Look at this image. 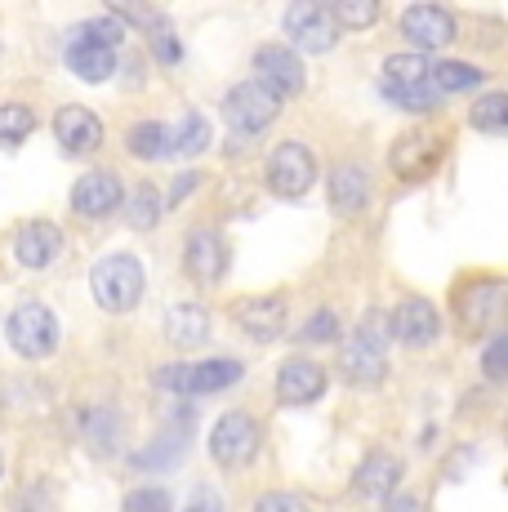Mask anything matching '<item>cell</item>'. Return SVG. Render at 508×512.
Wrapping results in <instances>:
<instances>
[{
    "instance_id": "cell-1",
    "label": "cell",
    "mask_w": 508,
    "mask_h": 512,
    "mask_svg": "<svg viewBox=\"0 0 508 512\" xmlns=\"http://www.w3.org/2000/svg\"><path fill=\"white\" fill-rule=\"evenodd\" d=\"M143 285H148V277H143V263L134 254H107L90 272L94 303L103 312H130L143 299Z\"/></svg>"
},
{
    "instance_id": "cell-2",
    "label": "cell",
    "mask_w": 508,
    "mask_h": 512,
    "mask_svg": "<svg viewBox=\"0 0 508 512\" xmlns=\"http://www.w3.org/2000/svg\"><path fill=\"white\" fill-rule=\"evenodd\" d=\"M5 334H9V348H14L23 361H45L58 348V317L45 308V303L27 299L9 312Z\"/></svg>"
},
{
    "instance_id": "cell-3",
    "label": "cell",
    "mask_w": 508,
    "mask_h": 512,
    "mask_svg": "<svg viewBox=\"0 0 508 512\" xmlns=\"http://www.w3.org/2000/svg\"><path fill=\"white\" fill-rule=\"evenodd\" d=\"M259 419L246 410H228L219 415V423L210 428V455L219 468H246L259 455Z\"/></svg>"
},
{
    "instance_id": "cell-4",
    "label": "cell",
    "mask_w": 508,
    "mask_h": 512,
    "mask_svg": "<svg viewBox=\"0 0 508 512\" xmlns=\"http://www.w3.org/2000/svg\"><path fill=\"white\" fill-rule=\"evenodd\" d=\"M156 388L179 392V397H210L241 379V361H197V366H165L152 374Z\"/></svg>"
},
{
    "instance_id": "cell-5",
    "label": "cell",
    "mask_w": 508,
    "mask_h": 512,
    "mask_svg": "<svg viewBox=\"0 0 508 512\" xmlns=\"http://www.w3.org/2000/svg\"><path fill=\"white\" fill-rule=\"evenodd\" d=\"M268 192L281 196V201H299V196L308 192L312 183H317V161H312V152L304 143H281L277 152L268 156Z\"/></svg>"
},
{
    "instance_id": "cell-6",
    "label": "cell",
    "mask_w": 508,
    "mask_h": 512,
    "mask_svg": "<svg viewBox=\"0 0 508 512\" xmlns=\"http://www.w3.org/2000/svg\"><path fill=\"white\" fill-rule=\"evenodd\" d=\"M384 370H388L384 334H379V326H366V321H361V330L339 348V374H344L353 388H375V383L384 379Z\"/></svg>"
},
{
    "instance_id": "cell-7",
    "label": "cell",
    "mask_w": 508,
    "mask_h": 512,
    "mask_svg": "<svg viewBox=\"0 0 508 512\" xmlns=\"http://www.w3.org/2000/svg\"><path fill=\"white\" fill-rule=\"evenodd\" d=\"M446 156V139L437 130H410L402 139L393 143V152H388V165H393V174L402 183H424L428 174L442 165Z\"/></svg>"
},
{
    "instance_id": "cell-8",
    "label": "cell",
    "mask_w": 508,
    "mask_h": 512,
    "mask_svg": "<svg viewBox=\"0 0 508 512\" xmlns=\"http://www.w3.org/2000/svg\"><path fill=\"white\" fill-rule=\"evenodd\" d=\"M277 116H281V103H277V98H272L268 90H263V85H254V81L232 85L228 98H223V121H228L237 134H259V130H268Z\"/></svg>"
},
{
    "instance_id": "cell-9",
    "label": "cell",
    "mask_w": 508,
    "mask_h": 512,
    "mask_svg": "<svg viewBox=\"0 0 508 512\" xmlns=\"http://www.w3.org/2000/svg\"><path fill=\"white\" fill-rule=\"evenodd\" d=\"M455 312L464 321L468 334H486L495 330L504 312V281L500 277H477V281H464L455 290Z\"/></svg>"
},
{
    "instance_id": "cell-10",
    "label": "cell",
    "mask_w": 508,
    "mask_h": 512,
    "mask_svg": "<svg viewBox=\"0 0 508 512\" xmlns=\"http://www.w3.org/2000/svg\"><path fill=\"white\" fill-rule=\"evenodd\" d=\"M304 63H299V54L290 45H263L259 54H254V85H263L272 98H295L304 94Z\"/></svg>"
},
{
    "instance_id": "cell-11",
    "label": "cell",
    "mask_w": 508,
    "mask_h": 512,
    "mask_svg": "<svg viewBox=\"0 0 508 512\" xmlns=\"http://www.w3.org/2000/svg\"><path fill=\"white\" fill-rule=\"evenodd\" d=\"M232 321H237V330L246 334L254 343H272L286 334V299H277V294H246V299L232 303Z\"/></svg>"
},
{
    "instance_id": "cell-12",
    "label": "cell",
    "mask_w": 508,
    "mask_h": 512,
    "mask_svg": "<svg viewBox=\"0 0 508 512\" xmlns=\"http://www.w3.org/2000/svg\"><path fill=\"white\" fill-rule=\"evenodd\" d=\"M228 263H232V254H228V241H223L219 232L197 228L188 241H183V268H188V277L197 285H205V290L228 277Z\"/></svg>"
},
{
    "instance_id": "cell-13",
    "label": "cell",
    "mask_w": 508,
    "mask_h": 512,
    "mask_svg": "<svg viewBox=\"0 0 508 512\" xmlns=\"http://www.w3.org/2000/svg\"><path fill=\"white\" fill-rule=\"evenodd\" d=\"M286 36H290V45L304 49V54H326V49H335V41H339V27H335V18L326 14V5L304 0V5L286 9Z\"/></svg>"
},
{
    "instance_id": "cell-14",
    "label": "cell",
    "mask_w": 508,
    "mask_h": 512,
    "mask_svg": "<svg viewBox=\"0 0 508 512\" xmlns=\"http://www.w3.org/2000/svg\"><path fill=\"white\" fill-rule=\"evenodd\" d=\"M388 334H393L397 343H406V348H428V343L442 334V317H437V308L428 299L410 294V299H402L388 312Z\"/></svg>"
},
{
    "instance_id": "cell-15",
    "label": "cell",
    "mask_w": 508,
    "mask_h": 512,
    "mask_svg": "<svg viewBox=\"0 0 508 512\" xmlns=\"http://www.w3.org/2000/svg\"><path fill=\"white\" fill-rule=\"evenodd\" d=\"M125 201V187L116 174L107 170H94V174H81L72 187V210L85 214V219H107V214H116V205Z\"/></svg>"
},
{
    "instance_id": "cell-16",
    "label": "cell",
    "mask_w": 508,
    "mask_h": 512,
    "mask_svg": "<svg viewBox=\"0 0 508 512\" xmlns=\"http://www.w3.org/2000/svg\"><path fill=\"white\" fill-rule=\"evenodd\" d=\"M326 392V370L308 357H290L277 370V401L281 406H312Z\"/></svg>"
},
{
    "instance_id": "cell-17",
    "label": "cell",
    "mask_w": 508,
    "mask_h": 512,
    "mask_svg": "<svg viewBox=\"0 0 508 512\" xmlns=\"http://www.w3.org/2000/svg\"><path fill=\"white\" fill-rule=\"evenodd\" d=\"M402 32L419 49H437L455 41V14L446 5H410L402 9Z\"/></svg>"
},
{
    "instance_id": "cell-18",
    "label": "cell",
    "mask_w": 508,
    "mask_h": 512,
    "mask_svg": "<svg viewBox=\"0 0 508 512\" xmlns=\"http://www.w3.org/2000/svg\"><path fill=\"white\" fill-rule=\"evenodd\" d=\"M54 139L76 156H90L103 147V121L90 112V107H58L54 116Z\"/></svg>"
},
{
    "instance_id": "cell-19",
    "label": "cell",
    "mask_w": 508,
    "mask_h": 512,
    "mask_svg": "<svg viewBox=\"0 0 508 512\" xmlns=\"http://www.w3.org/2000/svg\"><path fill=\"white\" fill-rule=\"evenodd\" d=\"M58 254H63V232H58V223L32 219L18 228L14 259L23 263V268H50V263H58Z\"/></svg>"
},
{
    "instance_id": "cell-20",
    "label": "cell",
    "mask_w": 508,
    "mask_h": 512,
    "mask_svg": "<svg viewBox=\"0 0 508 512\" xmlns=\"http://www.w3.org/2000/svg\"><path fill=\"white\" fill-rule=\"evenodd\" d=\"M67 67H72V76H81V81L90 85H103L107 76L116 72V49H107L99 41H90V36L76 27V36L67 41Z\"/></svg>"
},
{
    "instance_id": "cell-21",
    "label": "cell",
    "mask_w": 508,
    "mask_h": 512,
    "mask_svg": "<svg viewBox=\"0 0 508 512\" xmlns=\"http://www.w3.org/2000/svg\"><path fill=\"white\" fill-rule=\"evenodd\" d=\"M330 205H335V214H344V219H357L370 205V174L353 161L335 165V170H330Z\"/></svg>"
},
{
    "instance_id": "cell-22",
    "label": "cell",
    "mask_w": 508,
    "mask_h": 512,
    "mask_svg": "<svg viewBox=\"0 0 508 512\" xmlns=\"http://www.w3.org/2000/svg\"><path fill=\"white\" fill-rule=\"evenodd\" d=\"M397 481H402V459H393L388 450H370V455L357 464V472H353V486L361 490V495H370V499L397 495Z\"/></svg>"
},
{
    "instance_id": "cell-23",
    "label": "cell",
    "mask_w": 508,
    "mask_h": 512,
    "mask_svg": "<svg viewBox=\"0 0 508 512\" xmlns=\"http://www.w3.org/2000/svg\"><path fill=\"white\" fill-rule=\"evenodd\" d=\"M165 339L179 352H192L210 339V312L201 303H174L170 317H165Z\"/></svg>"
},
{
    "instance_id": "cell-24",
    "label": "cell",
    "mask_w": 508,
    "mask_h": 512,
    "mask_svg": "<svg viewBox=\"0 0 508 512\" xmlns=\"http://www.w3.org/2000/svg\"><path fill=\"white\" fill-rule=\"evenodd\" d=\"M125 152L134 161H161V156H170V130L161 121H139L125 134Z\"/></svg>"
},
{
    "instance_id": "cell-25",
    "label": "cell",
    "mask_w": 508,
    "mask_h": 512,
    "mask_svg": "<svg viewBox=\"0 0 508 512\" xmlns=\"http://www.w3.org/2000/svg\"><path fill=\"white\" fill-rule=\"evenodd\" d=\"M125 219H130L134 232H148L161 223V192H156L152 183H139L130 192V201H125Z\"/></svg>"
},
{
    "instance_id": "cell-26",
    "label": "cell",
    "mask_w": 508,
    "mask_h": 512,
    "mask_svg": "<svg viewBox=\"0 0 508 512\" xmlns=\"http://www.w3.org/2000/svg\"><path fill=\"white\" fill-rule=\"evenodd\" d=\"M205 147H210V121H205L201 112H183L179 130L170 134V152H179V156H201Z\"/></svg>"
},
{
    "instance_id": "cell-27",
    "label": "cell",
    "mask_w": 508,
    "mask_h": 512,
    "mask_svg": "<svg viewBox=\"0 0 508 512\" xmlns=\"http://www.w3.org/2000/svg\"><path fill=\"white\" fill-rule=\"evenodd\" d=\"M428 58L424 54H393L384 63V81L388 85H402V90H419V85H428Z\"/></svg>"
},
{
    "instance_id": "cell-28",
    "label": "cell",
    "mask_w": 508,
    "mask_h": 512,
    "mask_svg": "<svg viewBox=\"0 0 508 512\" xmlns=\"http://www.w3.org/2000/svg\"><path fill=\"white\" fill-rule=\"evenodd\" d=\"M188 437H192V428H174V432H165V437L156 441L152 450L134 455V468H174V464H179V455H183V446H188Z\"/></svg>"
},
{
    "instance_id": "cell-29",
    "label": "cell",
    "mask_w": 508,
    "mask_h": 512,
    "mask_svg": "<svg viewBox=\"0 0 508 512\" xmlns=\"http://www.w3.org/2000/svg\"><path fill=\"white\" fill-rule=\"evenodd\" d=\"M36 130V116L27 103H0V147H18Z\"/></svg>"
},
{
    "instance_id": "cell-30",
    "label": "cell",
    "mask_w": 508,
    "mask_h": 512,
    "mask_svg": "<svg viewBox=\"0 0 508 512\" xmlns=\"http://www.w3.org/2000/svg\"><path fill=\"white\" fill-rule=\"evenodd\" d=\"M477 81H482V72H477V67H468V63H437V67H428V85H433V94L437 90H446V94L473 90Z\"/></svg>"
},
{
    "instance_id": "cell-31",
    "label": "cell",
    "mask_w": 508,
    "mask_h": 512,
    "mask_svg": "<svg viewBox=\"0 0 508 512\" xmlns=\"http://www.w3.org/2000/svg\"><path fill=\"white\" fill-rule=\"evenodd\" d=\"M473 130H482V134H504L508 130V94H486V98H477L473 103Z\"/></svg>"
},
{
    "instance_id": "cell-32",
    "label": "cell",
    "mask_w": 508,
    "mask_h": 512,
    "mask_svg": "<svg viewBox=\"0 0 508 512\" xmlns=\"http://www.w3.org/2000/svg\"><path fill=\"white\" fill-rule=\"evenodd\" d=\"M326 14L335 18V27H370L379 23V0H339Z\"/></svg>"
},
{
    "instance_id": "cell-33",
    "label": "cell",
    "mask_w": 508,
    "mask_h": 512,
    "mask_svg": "<svg viewBox=\"0 0 508 512\" xmlns=\"http://www.w3.org/2000/svg\"><path fill=\"white\" fill-rule=\"evenodd\" d=\"M384 98L397 103L402 112H437V94L433 85H419V90H402V85H388L384 81Z\"/></svg>"
},
{
    "instance_id": "cell-34",
    "label": "cell",
    "mask_w": 508,
    "mask_h": 512,
    "mask_svg": "<svg viewBox=\"0 0 508 512\" xmlns=\"http://www.w3.org/2000/svg\"><path fill=\"white\" fill-rule=\"evenodd\" d=\"M81 32H85V36H90V41H99V45H107V49H116V45H121V41H125V27H121V23H116V18H112V14H103V18H90V23H85V27H81Z\"/></svg>"
},
{
    "instance_id": "cell-35",
    "label": "cell",
    "mask_w": 508,
    "mask_h": 512,
    "mask_svg": "<svg viewBox=\"0 0 508 512\" xmlns=\"http://www.w3.org/2000/svg\"><path fill=\"white\" fill-rule=\"evenodd\" d=\"M482 370H486V379H491V383L508 379V339H504V334H495V339H491V348H486V357H482Z\"/></svg>"
},
{
    "instance_id": "cell-36",
    "label": "cell",
    "mask_w": 508,
    "mask_h": 512,
    "mask_svg": "<svg viewBox=\"0 0 508 512\" xmlns=\"http://www.w3.org/2000/svg\"><path fill=\"white\" fill-rule=\"evenodd\" d=\"M335 334H339V312H335V308L312 312V321L304 326V339H308V343H330Z\"/></svg>"
},
{
    "instance_id": "cell-37",
    "label": "cell",
    "mask_w": 508,
    "mask_h": 512,
    "mask_svg": "<svg viewBox=\"0 0 508 512\" xmlns=\"http://www.w3.org/2000/svg\"><path fill=\"white\" fill-rule=\"evenodd\" d=\"M125 512H170V495L165 490H130Z\"/></svg>"
},
{
    "instance_id": "cell-38",
    "label": "cell",
    "mask_w": 508,
    "mask_h": 512,
    "mask_svg": "<svg viewBox=\"0 0 508 512\" xmlns=\"http://www.w3.org/2000/svg\"><path fill=\"white\" fill-rule=\"evenodd\" d=\"M254 512H308V504L299 495H286V490H272V495H263Z\"/></svg>"
},
{
    "instance_id": "cell-39",
    "label": "cell",
    "mask_w": 508,
    "mask_h": 512,
    "mask_svg": "<svg viewBox=\"0 0 508 512\" xmlns=\"http://www.w3.org/2000/svg\"><path fill=\"white\" fill-rule=\"evenodd\" d=\"M152 45H156V58H161V63H179L183 49H179V41H174L170 27H165V18L152 27Z\"/></svg>"
},
{
    "instance_id": "cell-40",
    "label": "cell",
    "mask_w": 508,
    "mask_h": 512,
    "mask_svg": "<svg viewBox=\"0 0 508 512\" xmlns=\"http://www.w3.org/2000/svg\"><path fill=\"white\" fill-rule=\"evenodd\" d=\"M183 512H223V499L214 495V490H197V495L188 499V508Z\"/></svg>"
},
{
    "instance_id": "cell-41",
    "label": "cell",
    "mask_w": 508,
    "mask_h": 512,
    "mask_svg": "<svg viewBox=\"0 0 508 512\" xmlns=\"http://www.w3.org/2000/svg\"><path fill=\"white\" fill-rule=\"evenodd\" d=\"M197 183H201V174L197 170H188V174H179V183H174V192H170V205H179L188 192H197Z\"/></svg>"
},
{
    "instance_id": "cell-42",
    "label": "cell",
    "mask_w": 508,
    "mask_h": 512,
    "mask_svg": "<svg viewBox=\"0 0 508 512\" xmlns=\"http://www.w3.org/2000/svg\"><path fill=\"white\" fill-rule=\"evenodd\" d=\"M384 512H428V508H424V499H415V495H388Z\"/></svg>"
},
{
    "instance_id": "cell-43",
    "label": "cell",
    "mask_w": 508,
    "mask_h": 512,
    "mask_svg": "<svg viewBox=\"0 0 508 512\" xmlns=\"http://www.w3.org/2000/svg\"><path fill=\"white\" fill-rule=\"evenodd\" d=\"M23 512H45V508H23Z\"/></svg>"
},
{
    "instance_id": "cell-44",
    "label": "cell",
    "mask_w": 508,
    "mask_h": 512,
    "mask_svg": "<svg viewBox=\"0 0 508 512\" xmlns=\"http://www.w3.org/2000/svg\"><path fill=\"white\" fill-rule=\"evenodd\" d=\"M0 472H5V459H0Z\"/></svg>"
},
{
    "instance_id": "cell-45",
    "label": "cell",
    "mask_w": 508,
    "mask_h": 512,
    "mask_svg": "<svg viewBox=\"0 0 508 512\" xmlns=\"http://www.w3.org/2000/svg\"><path fill=\"white\" fill-rule=\"evenodd\" d=\"M0 58H5V49H0Z\"/></svg>"
}]
</instances>
